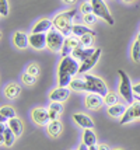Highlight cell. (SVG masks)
<instances>
[{"mask_svg":"<svg viewBox=\"0 0 140 150\" xmlns=\"http://www.w3.org/2000/svg\"><path fill=\"white\" fill-rule=\"evenodd\" d=\"M79 70H80L79 60H76L73 56L62 58V62L59 63V67H58V84H59V87H69L73 80V76L77 74Z\"/></svg>","mask_w":140,"mask_h":150,"instance_id":"6da1fadb","label":"cell"},{"mask_svg":"<svg viewBox=\"0 0 140 150\" xmlns=\"http://www.w3.org/2000/svg\"><path fill=\"white\" fill-rule=\"evenodd\" d=\"M76 13H77L76 8L67 10V11H62V13H59L52 20L53 28L60 31L66 38L73 34V18H74V16H76Z\"/></svg>","mask_w":140,"mask_h":150,"instance_id":"7a4b0ae2","label":"cell"},{"mask_svg":"<svg viewBox=\"0 0 140 150\" xmlns=\"http://www.w3.org/2000/svg\"><path fill=\"white\" fill-rule=\"evenodd\" d=\"M118 74H119V79H120V84H119V93L120 96L123 97V100L129 103V104H133L134 101V93H133V86H132V81L129 76L126 74L125 70L119 69L118 70Z\"/></svg>","mask_w":140,"mask_h":150,"instance_id":"3957f363","label":"cell"},{"mask_svg":"<svg viewBox=\"0 0 140 150\" xmlns=\"http://www.w3.org/2000/svg\"><path fill=\"white\" fill-rule=\"evenodd\" d=\"M84 80H86L87 86H88V93H94V94H100L102 97H107L109 91H108L107 84L104 83V80L93 74H84Z\"/></svg>","mask_w":140,"mask_h":150,"instance_id":"277c9868","label":"cell"},{"mask_svg":"<svg viewBox=\"0 0 140 150\" xmlns=\"http://www.w3.org/2000/svg\"><path fill=\"white\" fill-rule=\"evenodd\" d=\"M65 39L66 37L60 31H58L56 28H52L46 34V48L52 52H62V48L65 45Z\"/></svg>","mask_w":140,"mask_h":150,"instance_id":"5b68a950","label":"cell"},{"mask_svg":"<svg viewBox=\"0 0 140 150\" xmlns=\"http://www.w3.org/2000/svg\"><path fill=\"white\" fill-rule=\"evenodd\" d=\"M90 3L93 4V11L97 17H100V18H102L104 21H107L109 25H113L115 20H113V17L111 16L107 4L104 3V0H91Z\"/></svg>","mask_w":140,"mask_h":150,"instance_id":"8992f818","label":"cell"},{"mask_svg":"<svg viewBox=\"0 0 140 150\" xmlns=\"http://www.w3.org/2000/svg\"><path fill=\"white\" fill-rule=\"evenodd\" d=\"M136 119H140V103L134 101L133 104L129 105L125 114L120 117V125H126L129 122H133Z\"/></svg>","mask_w":140,"mask_h":150,"instance_id":"52a82bcc","label":"cell"},{"mask_svg":"<svg viewBox=\"0 0 140 150\" xmlns=\"http://www.w3.org/2000/svg\"><path fill=\"white\" fill-rule=\"evenodd\" d=\"M0 139H1V143L6 147H11L15 142V139H17V136L14 135V132L8 128V125L6 122L0 124Z\"/></svg>","mask_w":140,"mask_h":150,"instance_id":"ba28073f","label":"cell"},{"mask_svg":"<svg viewBox=\"0 0 140 150\" xmlns=\"http://www.w3.org/2000/svg\"><path fill=\"white\" fill-rule=\"evenodd\" d=\"M31 118L37 125L39 126H46L51 122V117H49V110L45 108H34L31 112Z\"/></svg>","mask_w":140,"mask_h":150,"instance_id":"9c48e42d","label":"cell"},{"mask_svg":"<svg viewBox=\"0 0 140 150\" xmlns=\"http://www.w3.org/2000/svg\"><path fill=\"white\" fill-rule=\"evenodd\" d=\"M80 39L73 37V35H70V37H67L65 39V45L62 48V58H67V56H72V53L73 51L77 48V46H80Z\"/></svg>","mask_w":140,"mask_h":150,"instance_id":"30bf717a","label":"cell"},{"mask_svg":"<svg viewBox=\"0 0 140 150\" xmlns=\"http://www.w3.org/2000/svg\"><path fill=\"white\" fill-rule=\"evenodd\" d=\"M104 104V97L100 96V94H87L86 96V107L90 110V111H97L100 110Z\"/></svg>","mask_w":140,"mask_h":150,"instance_id":"8fae6325","label":"cell"},{"mask_svg":"<svg viewBox=\"0 0 140 150\" xmlns=\"http://www.w3.org/2000/svg\"><path fill=\"white\" fill-rule=\"evenodd\" d=\"M70 96V88L69 87H58L49 94V98L52 103H63L66 101Z\"/></svg>","mask_w":140,"mask_h":150,"instance_id":"7c38bea8","label":"cell"},{"mask_svg":"<svg viewBox=\"0 0 140 150\" xmlns=\"http://www.w3.org/2000/svg\"><path fill=\"white\" fill-rule=\"evenodd\" d=\"M95 51H97V49H94V48H84V46L80 45V46H77V48L73 51L72 56H73L76 60H79V62L83 63V62H86L87 59L90 58Z\"/></svg>","mask_w":140,"mask_h":150,"instance_id":"4fadbf2b","label":"cell"},{"mask_svg":"<svg viewBox=\"0 0 140 150\" xmlns=\"http://www.w3.org/2000/svg\"><path fill=\"white\" fill-rule=\"evenodd\" d=\"M101 53H102V51H101L100 48H97V51L90 56V58L87 59L86 62H83L80 65V70H79V73H84V72H88L91 67H94L95 66V63L100 60V58H101Z\"/></svg>","mask_w":140,"mask_h":150,"instance_id":"5bb4252c","label":"cell"},{"mask_svg":"<svg viewBox=\"0 0 140 150\" xmlns=\"http://www.w3.org/2000/svg\"><path fill=\"white\" fill-rule=\"evenodd\" d=\"M30 45L37 51L44 49L46 46V34H31L30 35Z\"/></svg>","mask_w":140,"mask_h":150,"instance_id":"9a60e30c","label":"cell"},{"mask_svg":"<svg viewBox=\"0 0 140 150\" xmlns=\"http://www.w3.org/2000/svg\"><path fill=\"white\" fill-rule=\"evenodd\" d=\"M53 28V23L51 20H39L35 25L32 27V34H48Z\"/></svg>","mask_w":140,"mask_h":150,"instance_id":"2e32d148","label":"cell"},{"mask_svg":"<svg viewBox=\"0 0 140 150\" xmlns=\"http://www.w3.org/2000/svg\"><path fill=\"white\" fill-rule=\"evenodd\" d=\"M73 119L76 121V124L81 126V128H86V129H93L94 128V121L91 118L86 115V114H74L73 115Z\"/></svg>","mask_w":140,"mask_h":150,"instance_id":"e0dca14e","label":"cell"},{"mask_svg":"<svg viewBox=\"0 0 140 150\" xmlns=\"http://www.w3.org/2000/svg\"><path fill=\"white\" fill-rule=\"evenodd\" d=\"M13 42L17 48L25 49L28 46V44H30V35H27L25 33H21V31H17L13 35Z\"/></svg>","mask_w":140,"mask_h":150,"instance_id":"ac0fdd59","label":"cell"},{"mask_svg":"<svg viewBox=\"0 0 140 150\" xmlns=\"http://www.w3.org/2000/svg\"><path fill=\"white\" fill-rule=\"evenodd\" d=\"M7 125H8V128L11 129V131L14 132V135L17 137H20L21 135H23V131H24V125H23V122H21L20 118H13V119H10L8 122H7Z\"/></svg>","mask_w":140,"mask_h":150,"instance_id":"d6986e66","label":"cell"},{"mask_svg":"<svg viewBox=\"0 0 140 150\" xmlns=\"http://www.w3.org/2000/svg\"><path fill=\"white\" fill-rule=\"evenodd\" d=\"M62 122H60L59 119H56V121H51L49 124L46 125V131L49 133V136L52 137H58L60 135V132H62Z\"/></svg>","mask_w":140,"mask_h":150,"instance_id":"ffe728a7","label":"cell"},{"mask_svg":"<svg viewBox=\"0 0 140 150\" xmlns=\"http://www.w3.org/2000/svg\"><path fill=\"white\" fill-rule=\"evenodd\" d=\"M20 93H21V87L18 84H15V83L7 84L6 88H4V94H6V97L8 100H15L20 96Z\"/></svg>","mask_w":140,"mask_h":150,"instance_id":"44dd1931","label":"cell"},{"mask_svg":"<svg viewBox=\"0 0 140 150\" xmlns=\"http://www.w3.org/2000/svg\"><path fill=\"white\" fill-rule=\"evenodd\" d=\"M63 112V105L62 103H51L49 105V117H51V121H56L59 115H62Z\"/></svg>","mask_w":140,"mask_h":150,"instance_id":"7402d4cb","label":"cell"},{"mask_svg":"<svg viewBox=\"0 0 140 150\" xmlns=\"http://www.w3.org/2000/svg\"><path fill=\"white\" fill-rule=\"evenodd\" d=\"M69 88L73 91H88V86H87L84 79H73Z\"/></svg>","mask_w":140,"mask_h":150,"instance_id":"603a6c76","label":"cell"},{"mask_svg":"<svg viewBox=\"0 0 140 150\" xmlns=\"http://www.w3.org/2000/svg\"><path fill=\"white\" fill-rule=\"evenodd\" d=\"M87 34H93V35H95V33H94L90 27L83 25V24H74V25H73V35H74V37L80 38V37L87 35Z\"/></svg>","mask_w":140,"mask_h":150,"instance_id":"cb8c5ba5","label":"cell"},{"mask_svg":"<svg viewBox=\"0 0 140 150\" xmlns=\"http://www.w3.org/2000/svg\"><path fill=\"white\" fill-rule=\"evenodd\" d=\"M0 117H1V122H6V121H10V119L15 118L17 115H15V110L14 108L4 105V107L0 108Z\"/></svg>","mask_w":140,"mask_h":150,"instance_id":"d4e9b609","label":"cell"},{"mask_svg":"<svg viewBox=\"0 0 140 150\" xmlns=\"http://www.w3.org/2000/svg\"><path fill=\"white\" fill-rule=\"evenodd\" d=\"M127 108L125 107V105H122V104H115V105H111L109 108H108V114L111 115V117L113 118H118V117H122L123 114H125V111H126Z\"/></svg>","mask_w":140,"mask_h":150,"instance_id":"484cf974","label":"cell"},{"mask_svg":"<svg viewBox=\"0 0 140 150\" xmlns=\"http://www.w3.org/2000/svg\"><path fill=\"white\" fill-rule=\"evenodd\" d=\"M95 142H97V136L93 132V129H84V132H83V143L90 147V146L95 144Z\"/></svg>","mask_w":140,"mask_h":150,"instance_id":"4316f807","label":"cell"},{"mask_svg":"<svg viewBox=\"0 0 140 150\" xmlns=\"http://www.w3.org/2000/svg\"><path fill=\"white\" fill-rule=\"evenodd\" d=\"M130 56H132V59H133V62H140V42L139 41H134L133 42Z\"/></svg>","mask_w":140,"mask_h":150,"instance_id":"83f0119b","label":"cell"},{"mask_svg":"<svg viewBox=\"0 0 140 150\" xmlns=\"http://www.w3.org/2000/svg\"><path fill=\"white\" fill-rule=\"evenodd\" d=\"M94 37L95 35H93V34H87V35H83V37H80V44L81 46H84V48H91V45H93V41H94Z\"/></svg>","mask_w":140,"mask_h":150,"instance_id":"f1b7e54d","label":"cell"},{"mask_svg":"<svg viewBox=\"0 0 140 150\" xmlns=\"http://www.w3.org/2000/svg\"><path fill=\"white\" fill-rule=\"evenodd\" d=\"M104 104L109 105V107L118 104V96H116L115 93H109L107 97H104Z\"/></svg>","mask_w":140,"mask_h":150,"instance_id":"f546056e","label":"cell"},{"mask_svg":"<svg viewBox=\"0 0 140 150\" xmlns=\"http://www.w3.org/2000/svg\"><path fill=\"white\" fill-rule=\"evenodd\" d=\"M80 11L83 13V16H87V14H93V4L91 3H87V1H84V3H81L80 6Z\"/></svg>","mask_w":140,"mask_h":150,"instance_id":"4dcf8cb0","label":"cell"},{"mask_svg":"<svg viewBox=\"0 0 140 150\" xmlns=\"http://www.w3.org/2000/svg\"><path fill=\"white\" fill-rule=\"evenodd\" d=\"M21 80H23V83H25L27 86H32L35 83V76L32 74H30V73H24L23 76H21Z\"/></svg>","mask_w":140,"mask_h":150,"instance_id":"1f68e13d","label":"cell"},{"mask_svg":"<svg viewBox=\"0 0 140 150\" xmlns=\"http://www.w3.org/2000/svg\"><path fill=\"white\" fill-rule=\"evenodd\" d=\"M0 16L1 17L8 16V1L7 0H0Z\"/></svg>","mask_w":140,"mask_h":150,"instance_id":"d6a6232c","label":"cell"},{"mask_svg":"<svg viewBox=\"0 0 140 150\" xmlns=\"http://www.w3.org/2000/svg\"><path fill=\"white\" fill-rule=\"evenodd\" d=\"M83 20H84V24L86 25H93L95 24V21H97V16L95 14H87V16H83Z\"/></svg>","mask_w":140,"mask_h":150,"instance_id":"836d02e7","label":"cell"},{"mask_svg":"<svg viewBox=\"0 0 140 150\" xmlns=\"http://www.w3.org/2000/svg\"><path fill=\"white\" fill-rule=\"evenodd\" d=\"M27 73H30V74H32V76H38V73H39V67L35 65V63H31V65L27 66Z\"/></svg>","mask_w":140,"mask_h":150,"instance_id":"e575fe53","label":"cell"},{"mask_svg":"<svg viewBox=\"0 0 140 150\" xmlns=\"http://www.w3.org/2000/svg\"><path fill=\"white\" fill-rule=\"evenodd\" d=\"M133 93H134V96H140V83L133 86Z\"/></svg>","mask_w":140,"mask_h":150,"instance_id":"d590c367","label":"cell"},{"mask_svg":"<svg viewBox=\"0 0 140 150\" xmlns=\"http://www.w3.org/2000/svg\"><path fill=\"white\" fill-rule=\"evenodd\" d=\"M98 150H111V149L108 147L107 144H100V146H98Z\"/></svg>","mask_w":140,"mask_h":150,"instance_id":"8d00e7d4","label":"cell"},{"mask_svg":"<svg viewBox=\"0 0 140 150\" xmlns=\"http://www.w3.org/2000/svg\"><path fill=\"white\" fill-rule=\"evenodd\" d=\"M79 150H88V146H86L84 143H81L80 147H79Z\"/></svg>","mask_w":140,"mask_h":150,"instance_id":"74e56055","label":"cell"},{"mask_svg":"<svg viewBox=\"0 0 140 150\" xmlns=\"http://www.w3.org/2000/svg\"><path fill=\"white\" fill-rule=\"evenodd\" d=\"M62 1H63V3H66V4H73L76 0H62Z\"/></svg>","mask_w":140,"mask_h":150,"instance_id":"f35d334b","label":"cell"},{"mask_svg":"<svg viewBox=\"0 0 140 150\" xmlns=\"http://www.w3.org/2000/svg\"><path fill=\"white\" fill-rule=\"evenodd\" d=\"M88 150H98V146H97V144H93V146L88 147Z\"/></svg>","mask_w":140,"mask_h":150,"instance_id":"ab89813d","label":"cell"},{"mask_svg":"<svg viewBox=\"0 0 140 150\" xmlns=\"http://www.w3.org/2000/svg\"><path fill=\"white\" fill-rule=\"evenodd\" d=\"M134 98H136V101H139L140 103V96H134Z\"/></svg>","mask_w":140,"mask_h":150,"instance_id":"60d3db41","label":"cell"},{"mask_svg":"<svg viewBox=\"0 0 140 150\" xmlns=\"http://www.w3.org/2000/svg\"><path fill=\"white\" fill-rule=\"evenodd\" d=\"M136 41H139V42H140V33L137 34V39H136Z\"/></svg>","mask_w":140,"mask_h":150,"instance_id":"b9f144b4","label":"cell"},{"mask_svg":"<svg viewBox=\"0 0 140 150\" xmlns=\"http://www.w3.org/2000/svg\"><path fill=\"white\" fill-rule=\"evenodd\" d=\"M125 3H130V1H133V0H123Z\"/></svg>","mask_w":140,"mask_h":150,"instance_id":"7bdbcfd3","label":"cell"},{"mask_svg":"<svg viewBox=\"0 0 140 150\" xmlns=\"http://www.w3.org/2000/svg\"><path fill=\"white\" fill-rule=\"evenodd\" d=\"M113 150H120V149H113Z\"/></svg>","mask_w":140,"mask_h":150,"instance_id":"ee69618b","label":"cell"}]
</instances>
